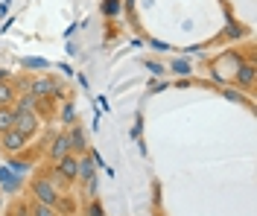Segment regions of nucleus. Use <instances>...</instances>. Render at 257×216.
Masks as SVG:
<instances>
[{"mask_svg":"<svg viewBox=\"0 0 257 216\" xmlns=\"http://www.w3.org/2000/svg\"><path fill=\"white\" fill-rule=\"evenodd\" d=\"M30 193L35 196V201L38 204H50V207H56V201H59V187L50 181L47 175H38V178H32V184H30Z\"/></svg>","mask_w":257,"mask_h":216,"instance_id":"f257e3e1","label":"nucleus"},{"mask_svg":"<svg viewBox=\"0 0 257 216\" xmlns=\"http://www.w3.org/2000/svg\"><path fill=\"white\" fill-rule=\"evenodd\" d=\"M30 94L38 97V100H62L64 97V91H62V85H59L56 76H38V79H32Z\"/></svg>","mask_w":257,"mask_h":216,"instance_id":"f03ea898","label":"nucleus"},{"mask_svg":"<svg viewBox=\"0 0 257 216\" xmlns=\"http://www.w3.org/2000/svg\"><path fill=\"white\" fill-rule=\"evenodd\" d=\"M12 111H15V132H21L24 137H32V134L38 132V126H41V117L35 114V111H27V108H18L12 105Z\"/></svg>","mask_w":257,"mask_h":216,"instance_id":"7ed1b4c3","label":"nucleus"},{"mask_svg":"<svg viewBox=\"0 0 257 216\" xmlns=\"http://www.w3.org/2000/svg\"><path fill=\"white\" fill-rule=\"evenodd\" d=\"M56 172L62 175L64 181H70V184H73L76 178H79V158H76V155L70 152L67 158H62V161L56 164Z\"/></svg>","mask_w":257,"mask_h":216,"instance_id":"20e7f679","label":"nucleus"},{"mask_svg":"<svg viewBox=\"0 0 257 216\" xmlns=\"http://www.w3.org/2000/svg\"><path fill=\"white\" fill-rule=\"evenodd\" d=\"M0 143H3V149L9 152V155H15V152L27 149V143H30V137H24L21 132H15V129H9L6 134H0Z\"/></svg>","mask_w":257,"mask_h":216,"instance_id":"39448f33","label":"nucleus"},{"mask_svg":"<svg viewBox=\"0 0 257 216\" xmlns=\"http://www.w3.org/2000/svg\"><path fill=\"white\" fill-rule=\"evenodd\" d=\"M67 155H70V137H67V132H62V134H56V137H53L50 161H53V164H59L62 158H67Z\"/></svg>","mask_w":257,"mask_h":216,"instance_id":"423d86ee","label":"nucleus"},{"mask_svg":"<svg viewBox=\"0 0 257 216\" xmlns=\"http://www.w3.org/2000/svg\"><path fill=\"white\" fill-rule=\"evenodd\" d=\"M254 76H257V70L251 62H240V67H237V85L240 88H251L254 85Z\"/></svg>","mask_w":257,"mask_h":216,"instance_id":"0eeeda50","label":"nucleus"},{"mask_svg":"<svg viewBox=\"0 0 257 216\" xmlns=\"http://www.w3.org/2000/svg\"><path fill=\"white\" fill-rule=\"evenodd\" d=\"M18 100V91L12 82H0V108H9Z\"/></svg>","mask_w":257,"mask_h":216,"instance_id":"6e6552de","label":"nucleus"},{"mask_svg":"<svg viewBox=\"0 0 257 216\" xmlns=\"http://www.w3.org/2000/svg\"><path fill=\"white\" fill-rule=\"evenodd\" d=\"M94 175H96L94 158H91V155H82V158H79V178H82V181H91Z\"/></svg>","mask_w":257,"mask_h":216,"instance_id":"1a4fd4ad","label":"nucleus"},{"mask_svg":"<svg viewBox=\"0 0 257 216\" xmlns=\"http://www.w3.org/2000/svg\"><path fill=\"white\" fill-rule=\"evenodd\" d=\"M67 137H70V152H85V134H82V129H70L67 132Z\"/></svg>","mask_w":257,"mask_h":216,"instance_id":"9d476101","label":"nucleus"},{"mask_svg":"<svg viewBox=\"0 0 257 216\" xmlns=\"http://www.w3.org/2000/svg\"><path fill=\"white\" fill-rule=\"evenodd\" d=\"M12 126H15V111H12V105H9V108H0V134H6Z\"/></svg>","mask_w":257,"mask_h":216,"instance_id":"9b49d317","label":"nucleus"},{"mask_svg":"<svg viewBox=\"0 0 257 216\" xmlns=\"http://www.w3.org/2000/svg\"><path fill=\"white\" fill-rule=\"evenodd\" d=\"M15 105H18V108H27V111H35V114H38V105H41V100H38V97H32V94H24Z\"/></svg>","mask_w":257,"mask_h":216,"instance_id":"f8f14e48","label":"nucleus"},{"mask_svg":"<svg viewBox=\"0 0 257 216\" xmlns=\"http://www.w3.org/2000/svg\"><path fill=\"white\" fill-rule=\"evenodd\" d=\"M30 216H59V210L56 207H50V204H30Z\"/></svg>","mask_w":257,"mask_h":216,"instance_id":"ddd939ff","label":"nucleus"},{"mask_svg":"<svg viewBox=\"0 0 257 216\" xmlns=\"http://www.w3.org/2000/svg\"><path fill=\"white\" fill-rule=\"evenodd\" d=\"M62 123H67V126H73V123H76V108H73V102H64V108H62Z\"/></svg>","mask_w":257,"mask_h":216,"instance_id":"4468645a","label":"nucleus"},{"mask_svg":"<svg viewBox=\"0 0 257 216\" xmlns=\"http://www.w3.org/2000/svg\"><path fill=\"white\" fill-rule=\"evenodd\" d=\"M102 12H105V15H117V12H120V0H105V3H102Z\"/></svg>","mask_w":257,"mask_h":216,"instance_id":"2eb2a0df","label":"nucleus"},{"mask_svg":"<svg viewBox=\"0 0 257 216\" xmlns=\"http://www.w3.org/2000/svg\"><path fill=\"white\" fill-rule=\"evenodd\" d=\"M9 216H30V204H24V201H18L15 207L9 210Z\"/></svg>","mask_w":257,"mask_h":216,"instance_id":"dca6fc26","label":"nucleus"},{"mask_svg":"<svg viewBox=\"0 0 257 216\" xmlns=\"http://www.w3.org/2000/svg\"><path fill=\"white\" fill-rule=\"evenodd\" d=\"M88 216H105L102 204H99V201H91V204H88Z\"/></svg>","mask_w":257,"mask_h":216,"instance_id":"f3484780","label":"nucleus"},{"mask_svg":"<svg viewBox=\"0 0 257 216\" xmlns=\"http://www.w3.org/2000/svg\"><path fill=\"white\" fill-rule=\"evenodd\" d=\"M173 70H176V73H190V65H187L184 59H178V62H173Z\"/></svg>","mask_w":257,"mask_h":216,"instance_id":"a211bd4d","label":"nucleus"},{"mask_svg":"<svg viewBox=\"0 0 257 216\" xmlns=\"http://www.w3.org/2000/svg\"><path fill=\"white\" fill-rule=\"evenodd\" d=\"M0 181L6 184V187H15V178H12V175H9L6 169H0Z\"/></svg>","mask_w":257,"mask_h":216,"instance_id":"6ab92c4d","label":"nucleus"},{"mask_svg":"<svg viewBox=\"0 0 257 216\" xmlns=\"http://www.w3.org/2000/svg\"><path fill=\"white\" fill-rule=\"evenodd\" d=\"M24 67H47V62H41V59H24Z\"/></svg>","mask_w":257,"mask_h":216,"instance_id":"aec40b11","label":"nucleus"},{"mask_svg":"<svg viewBox=\"0 0 257 216\" xmlns=\"http://www.w3.org/2000/svg\"><path fill=\"white\" fill-rule=\"evenodd\" d=\"M222 94H225V97H228V100H234V102H240V100H242V97H240V94H237V91H228V88H225Z\"/></svg>","mask_w":257,"mask_h":216,"instance_id":"412c9836","label":"nucleus"},{"mask_svg":"<svg viewBox=\"0 0 257 216\" xmlns=\"http://www.w3.org/2000/svg\"><path fill=\"white\" fill-rule=\"evenodd\" d=\"M0 207H3V193H0Z\"/></svg>","mask_w":257,"mask_h":216,"instance_id":"4be33fe9","label":"nucleus"},{"mask_svg":"<svg viewBox=\"0 0 257 216\" xmlns=\"http://www.w3.org/2000/svg\"><path fill=\"white\" fill-rule=\"evenodd\" d=\"M59 216H62V213H59Z\"/></svg>","mask_w":257,"mask_h":216,"instance_id":"5701e85b","label":"nucleus"}]
</instances>
